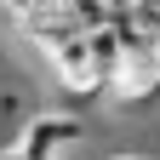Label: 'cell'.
Instances as JSON below:
<instances>
[{
  "instance_id": "obj_1",
  "label": "cell",
  "mask_w": 160,
  "mask_h": 160,
  "mask_svg": "<svg viewBox=\"0 0 160 160\" xmlns=\"http://www.w3.org/2000/svg\"><path fill=\"white\" fill-rule=\"evenodd\" d=\"M69 143H80V120L74 114H34L23 137H17V154L23 160H57Z\"/></svg>"
},
{
  "instance_id": "obj_2",
  "label": "cell",
  "mask_w": 160,
  "mask_h": 160,
  "mask_svg": "<svg viewBox=\"0 0 160 160\" xmlns=\"http://www.w3.org/2000/svg\"><path fill=\"white\" fill-rule=\"evenodd\" d=\"M17 29H23V34H29V40H34L46 57H57L69 40H80V29L69 23V12H63V0H57V6H40V12H29Z\"/></svg>"
},
{
  "instance_id": "obj_3",
  "label": "cell",
  "mask_w": 160,
  "mask_h": 160,
  "mask_svg": "<svg viewBox=\"0 0 160 160\" xmlns=\"http://www.w3.org/2000/svg\"><path fill=\"white\" fill-rule=\"evenodd\" d=\"M86 52H92V69H97V80H103V92L120 86V74H126V46H120V34L114 29L86 34Z\"/></svg>"
},
{
  "instance_id": "obj_4",
  "label": "cell",
  "mask_w": 160,
  "mask_h": 160,
  "mask_svg": "<svg viewBox=\"0 0 160 160\" xmlns=\"http://www.w3.org/2000/svg\"><path fill=\"white\" fill-rule=\"evenodd\" d=\"M0 160H23V154H17V149H6V154H0Z\"/></svg>"
},
{
  "instance_id": "obj_5",
  "label": "cell",
  "mask_w": 160,
  "mask_h": 160,
  "mask_svg": "<svg viewBox=\"0 0 160 160\" xmlns=\"http://www.w3.org/2000/svg\"><path fill=\"white\" fill-rule=\"evenodd\" d=\"M126 160H132V154H126Z\"/></svg>"
}]
</instances>
